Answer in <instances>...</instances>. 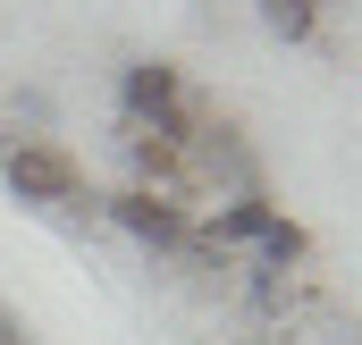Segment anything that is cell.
<instances>
[{"label": "cell", "mask_w": 362, "mask_h": 345, "mask_svg": "<svg viewBox=\"0 0 362 345\" xmlns=\"http://www.w3.org/2000/svg\"><path fill=\"white\" fill-rule=\"evenodd\" d=\"M118 110H127V127L135 135H152V144H169V152H185V135H194V101H185V76L169 68V59H127L118 68Z\"/></svg>", "instance_id": "cell-1"}, {"label": "cell", "mask_w": 362, "mask_h": 345, "mask_svg": "<svg viewBox=\"0 0 362 345\" xmlns=\"http://www.w3.org/2000/svg\"><path fill=\"white\" fill-rule=\"evenodd\" d=\"M0 185H8L17 202H34V211H68V202L85 194V169H76L59 144H42V135H8V144H0Z\"/></svg>", "instance_id": "cell-2"}, {"label": "cell", "mask_w": 362, "mask_h": 345, "mask_svg": "<svg viewBox=\"0 0 362 345\" xmlns=\"http://www.w3.org/2000/svg\"><path fill=\"white\" fill-rule=\"evenodd\" d=\"M177 177L185 185H219V194H262V160H253V144L228 118H194V135L177 152Z\"/></svg>", "instance_id": "cell-3"}, {"label": "cell", "mask_w": 362, "mask_h": 345, "mask_svg": "<svg viewBox=\"0 0 362 345\" xmlns=\"http://www.w3.org/2000/svg\"><path fill=\"white\" fill-rule=\"evenodd\" d=\"M110 219H118L135 245H152V253H185V245H194V211H185L177 194H144V185H127V194H110Z\"/></svg>", "instance_id": "cell-4"}, {"label": "cell", "mask_w": 362, "mask_h": 345, "mask_svg": "<svg viewBox=\"0 0 362 345\" xmlns=\"http://www.w3.org/2000/svg\"><path fill=\"white\" fill-rule=\"evenodd\" d=\"M270 219H278V202H270V194H228V202L211 211V228H202V236L228 253V245H262V228H270Z\"/></svg>", "instance_id": "cell-5"}, {"label": "cell", "mask_w": 362, "mask_h": 345, "mask_svg": "<svg viewBox=\"0 0 362 345\" xmlns=\"http://www.w3.org/2000/svg\"><path fill=\"white\" fill-rule=\"evenodd\" d=\"M303 253H312V236H303V228H295L286 211H278L270 228H262V245H253V261H262V269H278V278H286V269H295Z\"/></svg>", "instance_id": "cell-6"}, {"label": "cell", "mask_w": 362, "mask_h": 345, "mask_svg": "<svg viewBox=\"0 0 362 345\" xmlns=\"http://www.w3.org/2000/svg\"><path fill=\"white\" fill-rule=\"evenodd\" d=\"M253 8H262V25L278 42H312L320 34V0H253Z\"/></svg>", "instance_id": "cell-7"}]
</instances>
